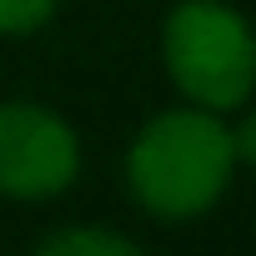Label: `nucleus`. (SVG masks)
Wrapping results in <instances>:
<instances>
[{"label":"nucleus","mask_w":256,"mask_h":256,"mask_svg":"<svg viewBox=\"0 0 256 256\" xmlns=\"http://www.w3.org/2000/svg\"><path fill=\"white\" fill-rule=\"evenodd\" d=\"M231 131L211 110H166L131 146V191L156 216L206 211L231 176Z\"/></svg>","instance_id":"f257e3e1"},{"label":"nucleus","mask_w":256,"mask_h":256,"mask_svg":"<svg viewBox=\"0 0 256 256\" xmlns=\"http://www.w3.org/2000/svg\"><path fill=\"white\" fill-rule=\"evenodd\" d=\"M166 66L191 100L226 110L256 86V36L231 6L186 0L166 20Z\"/></svg>","instance_id":"f03ea898"},{"label":"nucleus","mask_w":256,"mask_h":256,"mask_svg":"<svg viewBox=\"0 0 256 256\" xmlns=\"http://www.w3.org/2000/svg\"><path fill=\"white\" fill-rule=\"evenodd\" d=\"M80 166V146L70 126L40 106H0V191L6 196H56L70 186Z\"/></svg>","instance_id":"7ed1b4c3"},{"label":"nucleus","mask_w":256,"mask_h":256,"mask_svg":"<svg viewBox=\"0 0 256 256\" xmlns=\"http://www.w3.org/2000/svg\"><path fill=\"white\" fill-rule=\"evenodd\" d=\"M36 256H141L131 241H120L110 231H96V226H80V231H60L50 236Z\"/></svg>","instance_id":"20e7f679"},{"label":"nucleus","mask_w":256,"mask_h":256,"mask_svg":"<svg viewBox=\"0 0 256 256\" xmlns=\"http://www.w3.org/2000/svg\"><path fill=\"white\" fill-rule=\"evenodd\" d=\"M56 10V0H0V36H26L40 30Z\"/></svg>","instance_id":"39448f33"},{"label":"nucleus","mask_w":256,"mask_h":256,"mask_svg":"<svg viewBox=\"0 0 256 256\" xmlns=\"http://www.w3.org/2000/svg\"><path fill=\"white\" fill-rule=\"evenodd\" d=\"M231 156L256 166V116H246V120L236 126V136H231Z\"/></svg>","instance_id":"423d86ee"}]
</instances>
